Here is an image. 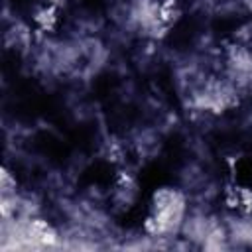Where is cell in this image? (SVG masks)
<instances>
[{"instance_id": "5", "label": "cell", "mask_w": 252, "mask_h": 252, "mask_svg": "<svg viewBox=\"0 0 252 252\" xmlns=\"http://www.w3.org/2000/svg\"><path fill=\"white\" fill-rule=\"evenodd\" d=\"M222 203L234 215L252 217V187L238 181H228L222 189Z\"/></svg>"}, {"instance_id": "8", "label": "cell", "mask_w": 252, "mask_h": 252, "mask_svg": "<svg viewBox=\"0 0 252 252\" xmlns=\"http://www.w3.org/2000/svg\"><path fill=\"white\" fill-rule=\"evenodd\" d=\"M16 187H18L16 175L8 167H2V171H0V193H2V199H8L10 195H16Z\"/></svg>"}, {"instance_id": "9", "label": "cell", "mask_w": 252, "mask_h": 252, "mask_svg": "<svg viewBox=\"0 0 252 252\" xmlns=\"http://www.w3.org/2000/svg\"><path fill=\"white\" fill-rule=\"evenodd\" d=\"M242 4H244V8H246V10L252 14V0H242Z\"/></svg>"}, {"instance_id": "10", "label": "cell", "mask_w": 252, "mask_h": 252, "mask_svg": "<svg viewBox=\"0 0 252 252\" xmlns=\"http://www.w3.org/2000/svg\"><path fill=\"white\" fill-rule=\"evenodd\" d=\"M37 2H53V4H57L59 0H37Z\"/></svg>"}, {"instance_id": "1", "label": "cell", "mask_w": 252, "mask_h": 252, "mask_svg": "<svg viewBox=\"0 0 252 252\" xmlns=\"http://www.w3.org/2000/svg\"><path fill=\"white\" fill-rule=\"evenodd\" d=\"M187 197L173 185H161L152 191L148 199L142 228L150 236H169L177 232L185 220Z\"/></svg>"}, {"instance_id": "3", "label": "cell", "mask_w": 252, "mask_h": 252, "mask_svg": "<svg viewBox=\"0 0 252 252\" xmlns=\"http://www.w3.org/2000/svg\"><path fill=\"white\" fill-rule=\"evenodd\" d=\"M222 61L226 69V79L234 85L252 79V51L240 43H226L222 49Z\"/></svg>"}, {"instance_id": "4", "label": "cell", "mask_w": 252, "mask_h": 252, "mask_svg": "<svg viewBox=\"0 0 252 252\" xmlns=\"http://www.w3.org/2000/svg\"><path fill=\"white\" fill-rule=\"evenodd\" d=\"M140 197V183L136 179L134 173L120 169L116 171V177L112 181V191H110V199L116 211H128L130 207H134V203Z\"/></svg>"}, {"instance_id": "6", "label": "cell", "mask_w": 252, "mask_h": 252, "mask_svg": "<svg viewBox=\"0 0 252 252\" xmlns=\"http://www.w3.org/2000/svg\"><path fill=\"white\" fill-rule=\"evenodd\" d=\"M32 22L35 32L41 33H55L61 24L59 6L53 2H37V6L32 12Z\"/></svg>"}, {"instance_id": "2", "label": "cell", "mask_w": 252, "mask_h": 252, "mask_svg": "<svg viewBox=\"0 0 252 252\" xmlns=\"http://www.w3.org/2000/svg\"><path fill=\"white\" fill-rule=\"evenodd\" d=\"M181 16H183V10H181L179 0H156L150 8V16L146 20L148 32L154 37L161 39L177 26Z\"/></svg>"}, {"instance_id": "7", "label": "cell", "mask_w": 252, "mask_h": 252, "mask_svg": "<svg viewBox=\"0 0 252 252\" xmlns=\"http://www.w3.org/2000/svg\"><path fill=\"white\" fill-rule=\"evenodd\" d=\"M26 234H28L33 242H37V244H41V246H53V244H57V240H59L57 228H55L49 220L39 219V217H33V219L28 220V224H26Z\"/></svg>"}]
</instances>
